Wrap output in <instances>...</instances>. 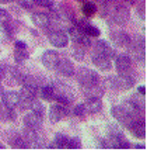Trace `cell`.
I'll list each match as a JSON object with an SVG mask.
<instances>
[{"mask_svg": "<svg viewBox=\"0 0 154 159\" xmlns=\"http://www.w3.org/2000/svg\"><path fill=\"white\" fill-rule=\"evenodd\" d=\"M126 4H136V0H125Z\"/></svg>", "mask_w": 154, "mask_h": 159, "instance_id": "obj_40", "label": "cell"}, {"mask_svg": "<svg viewBox=\"0 0 154 159\" xmlns=\"http://www.w3.org/2000/svg\"><path fill=\"white\" fill-rule=\"evenodd\" d=\"M2 76H3V73H2V72H0V79H2Z\"/></svg>", "mask_w": 154, "mask_h": 159, "instance_id": "obj_46", "label": "cell"}, {"mask_svg": "<svg viewBox=\"0 0 154 159\" xmlns=\"http://www.w3.org/2000/svg\"><path fill=\"white\" fill-rule=\"evenodd\" d=\"M35 4H38V6L41 7H52L53 6V3H52V0H32Z\"/></svg>", "mask_w": 154, "mask_h": 159, "instance_id": "obj_37", "label": "cell"}, {"mask_svg": "<svg viewBox=\"0 0 154 159\" xmlns=\"http://www.w3.org/2000/svg\"><path fill=\"white\" fill-rule=\"evenodd\" d=\"M84 106H86L87 113H91V114L100 113L102 110V102H101V99H87Z\"/></svg>", "mask_w": 154, "mask_h": 159, "instance_id": "obj_24", "label": "cell"}, {"mask_svg": "<svg viewBox=\"0 0 154 159\" xmlns=\"http://www.w3.org/2000/svg\"><path fill=\"white\" fill-rule=\"evenodd\" d=\"M59 58H60V55L58 54L56 51H45L44 54H42V57H41V62H42V65L45 66V68H49V69H53L55 66H56V63H58V61H59Z\"/></svg>", "mask_w": 154, "mask_h": 159, "instance_id": "obj_15", "label": "cell"}, {"mask_svg": "<svg viewBox=\"0 0 154 159\" xmlns=\"http://www.w3.org/2000/svg\"><path fill=\"white\" fill-rule=\"evenodd\" d=\"M38 94L42 97L44 100H53V94H55V87L52 84H41L38 87Z\"/></svg>", "mask_w": 154, "mask_h": 159, "instance_id": "obj_25", "label": "cell"}, {"mask_svg": "<svg viewBox=\"0 0 154 159\" xmlns=\"http://www.w3.org/2000/svg\"><path fill=\"white\" fill-rule=\"evenodd\" d=\"M81 11H83V14L86 16V17H91V16H94L95 13H97V6H95V3H92V2H86V3L83 4Z\"/></svg>", "mask_w": 154, "mask_h": 159, "instance_id": "obj_28", "label": "cell"}, {"mask_svg": "<svg viewBox=\"0 0 154 159\" xmlns=\"http://www.w3.org/2000/svg\"><path fill=\"white\" fill-rule=\"evenodd\" d=\"M115 66H116V70L118 73H126V72H130V68H132V61L129 55H119L116 57L115 61Z\"/></svg>", "mask_w": 154, "mask_h": 159, "instance_id": "obj_18", "label": "cell"}, {"mask_svg": "<svg viewBox=\"0 0 154 159\" xmlns=\"http://www.w3.org/2000/svg\"><path fill=\"white\" fill-rule=\"evenodd\" d=\"M49 42L56 48H63L69 44V37L63 30H53L49 31Z\"/></svg>", "mask_w": 154, "mask_h": 159, "instance_id": "obj_6", "label": "cell"}, {"mask_svg": "<svg viewBox=\"0 0 154 159\" xmlns=\"http://www.w3.org/2000/svg\"><path fill=\"white\" fill-rule=\"evenodd\" d=\"M135 148H139V149H143V148H144V145H143V144H137Z\"/></svg>", "mask_w": 154, "mask_h": 159, "instance_id": "obj_42", "label": "cell"}, {"mask_svg": "<svg viewBox=\"0 0 154 159\" xmlns=\"http://www.w3.org/2000/svg\"><path fill=\"white\" fill-rule=\"evenodd\" d=\"M41 124H42V117L35 114V113H28V114L24 116V125L27 128L38 131L41 128Z\"/></svg>", "mask_w": 154, "mask_h": 159, "instance_id": "obj_19", "label": "cell"}, {"mask_svg": "<svg viewBox=\"0 0 154 159\" xmlns=\"http://www.w3.org/2000/svg\"><path fill=\"white\" fill-rule=\"evenodd\" d=\"M116 80H118V89H130V87L135 86L137 79L130 72H126L119 73V76H116Z\"/></svg>", "mask_w": 154, "mask_h": 159, "instance_id": "obj_14", "label": "cell"}, {"mask_svg": "<svg viewBox=\"0 0 154 159\" xmlns=\"http://www.w3.org/2000/svg\"><path fill=\"white\" fill-rule=\"evenodd\" d=\"M95 51L105 55V57L109 58V59L115 57V49L112 48V45L108 41H104V39H98V41L95 42Z\"/></svg>", "mask_w": 154, "mask_h": 159, "instance_id": "obj_20", "label": "cell"}, {"mask_svg": "<svg viewBox=\"0 0 154 159\" xmlns=\"http://www.w3.org/2000/svg\"><path fill=\"white\" fill-rule=\"evenodd\" d=\"M137 93L142 94V96H144V93H146V87H144V86H139V87H137Z\"/></svg>", "mask_w": 154, "mask_h": 159, "instance_id": "obj_39", "label": "cell"}, {"mask_svg": "<svg viewBox=\"0 0 154 159\" xmlns=\"http://www.w3.org/2000/svg\"><path fill=\"white\" fill-rule=\"evenodd\" d=\"M136 11L139 14V17L142 20H144V0H140L139 3L136 4Z\"/></svg>", "mask_w": 154, "mask_h": 159, "instance_id": "obj_36", "label": "cell"}, {"mask_svg": "<svg viewBox=\"0 0 154 159\" xmlns=\"http://www.w3.org/2000/svg\"><path fill=\"white\" fill-rule=\"evenodd\" d=\"M55 68L58 69V72H59L60 75L66 76V78H70V76L74 75V65L67 58H59V61H58Z\"/></svg>", "mask_w": 154, "mask_h": 159, "instance_id": "obj_11", "label": "cell"}, {"mask_svg": "<svg viewBox=\"0 0 154 159\" xmlns=\"http://www.w3.org/2000/svg\"><path fill=\"white\" fill-rule=\"evenodd\" d=\"M3 139L7 142L9 145L15 148H30V145L24 141V138L18 134L17 131H13V129H7V131L3 132Z\"/></svg>", "mask_w": 154, "mask_h": 159, "instance_id": "obj_3", "label": "cell"}, {"mask_svg": "<svg viewBox=\"0 0 154 159\" xmlns=\"http://www.w3.org/2000/svg\"><path fill=\"white\" fill-rule=\"evenodd\" d=\"M105 2H112V0H105Z\"/></svg>", "mask_w": 154, "mask_h": 159, "instance_id": "obj_48", "label": "cell"}, {"mask_svg": "<svg viewBox=\"0 0 154 159\" xmlns=\"http://www.w3.org/2000/svg\"><path fill=\"white\" fill-rule=\"evenodd\" d=\"M111 114H112V117L115 118L119 124L125 125L126 128H127V125L133 121L132 120V117L127 114L126 110H125L122 106H112V107H111Z\"/></svg>", "mask_w": 154, "mask_h": 159, "instance_id": "obj_8", "label": "cell"}, {"mask_svg": "<svg viewBox=\"0 0 154 159\" xmlns=\"http://www.w3.org/2000/svg\"><path fill=\"white\" fill-rule=\"evenodd\" d=\"M3 76L6 78L7 84L10 86H15V84H21L23 82V75L17 68H13V66H6L3 70Z\"/></svg>", "mask_w": 154, "mask_h": 159, "instance_id": "obj_9", "label": "cell"}, {"mask_svg": "<svg viewBox=\"0 0 154 159\" xmlns=\"http://www.w3.org/2000/svg\"><path fill=\"white\" fill-rule=\"evenodd\" d=\"M108 131V142L111 148H130V142L125 138L123 132L118 127L111 125Z\"/></svg>", "mask_w": 154, "mask_h": 159, "instance_id": "obj_1", "label": "cell"}, {"mask_svg": "<svg viewBox=\"0 0 154 159\" xmlns=\"http://www.w3.org/2000/svg\"><path fill=\"white\" fill-rule=\"evenodd\" d=\"M30 58V54L27 51V44L24 41H15L14 45V59L17 63H23Z\"/></svg>", "mask_w": 154, "mask_h": 159, "instance_id": "obj_13", "label": "cell"}, {"mask_svg": "<svg viewBox=\"0 0 154 159\" xmlns=\"http://www.w3.org/2000/svg\"><path fill=\"white\" fill-rule=\"evenodd\" d=\"M49 121L50 123H59L62 118L67 117L69 116V110L67 107H66L65 104H60V103H58V104H52L49 108Z\"/></svg>", "mask_w": 154, "mask_h": 159, "instance_id": "obj_4", "label": "cell"}, {"mask_svg": "<svg viewBox=\"0 0 154 159\" xmlns=\"http://www.w3.org/2000/svg\"><path fill=\"white\" fill-rule=\"evenodd\" d=\"M0 30H2V33H3L7 38H11V37L14 35V27H13L11 21H9V20L2 21V24H0Z\"/></svg>", "mask_w": 154, "mask_h": 159, "instance_id": "obj_26", "label": "cell"}, {"mask_svg": "<svg viewBox=\"0 0 154 159\" xmlns=\"http://www.w3.org/2000/svg\"><path fill=\"white\" fill-rule=\"evenodd\" d=\"M67 148H73V149L81 148V141H80V138H79V137H73V138H69Z\"/></svg>", "mask_w": 154, "mask_h": 159, "instance_id": "obj_35", "label": "cell"}, {"mask_svg": "<svg viewBox=\"0 0 154 159\" xmlns=\"http://www.w3.org/2000/svg\"><path fill=\"white\" fill-rule=\"evenodd\" d=\"M31 20H32V23L36 27L45 28V30L50 24V16L45 14V13H34V14H31Z\"/></svg>", "mask_w": 154, "mask_h": 159, "instance_id": "obj_22", "label": "cell"}, {"mask_svg": "<svg viewBox=\"0 0 154 159\" xmlns=\"http://www.w3.org/2000/svg\"><path fill=\"white\" fill-rule=\"evenodd\" d=\"M84 54H86V49H84L83 45L74 44V47L71 48V57L77 61H83L84 59Z\"/></svg>", "mask_w": 154, "mask_h": 159, "instance_id": "obj_27", "label": "cell"}, {"mask_svg": "<svg viewBox=\"0 0 154 159\" xmlns=\"http://www.w3.org/2000/svg\"><path fill=\"white\" fill-rule=\"evenodd\" d=\"M69 38L74 42V44H79V45H83V47H90L91 45V41H90V37L86 35L80 28L77 27H71L69 28Z\"/></svg>", "mask_w": 154, "mask_h": 159, "instance_id": "obj_5", "label": "cell"}, {"mask_svg": "<svg viewBox=\"0 0 154 159\" xmlns=\"http://www.w3.org/2000/svg\"><path fill=\"white\" fill-rule=\"evenodd\" d=\"M55 87V86H53ZM73 94H71L70 89H67V87L65 86H58L55 87V94H53V100H56L58 103H60V104H70L71 102H73Z\"/></svg>", "mask_w": 154, "mask_h": 159, "instance_id": "obj_7", "label": "cell"}, {"mask_svg": "<svg viewBox=\"0 0 154 159\" xmlns=\"http://www.w3.org/2000/svg\"><path fill=\"white\" fill-rule=\"evenodd\" d=\"M9 17H10V16H9V11L0 7V21H3V20H9Z\"/></svg>", "mask_w": 154, "mask_h": 159, "instance_id": "obj_38", "label": "cell"}, {"mask_svg": "<svg viewBox=\"0 0 154 159\" xmlns=\"http://www.w3.org/2000/svg\"><path fill=\"white\" fill-rule=\"evenodd\" d=\"M31 110H32V113H35V114H38V116H44V113H45V107H44V104H42L41 102H39L38 99H34L32 100V103H31Z\"/></svg>", "mask_w": 154, "mask_h": 159, "instance_id": "obj_29", "label": "cell"}, {"mask_svg": "<svg viewBox=\"0 0 154 159\" xmlns=\"http://www.w3.org/2000/svg\"><path fill=\"white\" fill-rule=\"evenodd\" d=\"M83 33L86 34V35H88V37H98L100 35V30H98L97 27H94V25H91V23L87 24L86 27L83 28Z\"/></svg>", "mask_w": 154, "mask_h": 159, "instance_id": "obj_32", "label": "cell"}, {"mask_svg": "<svg viewBox=\"0 0 154 159\" xmlns=\"http://www.w3.org/2000/svg\"><path fill=\"white\" fill-rule=\"evenodd\" d=\"M2 3H9V2H11V0H0Z\"/></svg>", "mask_w": 154, "mask_h": 159, "instance_id": "obj_44", "label": "cell"}, {"mask_svg": "<svg viewBox=\"0 0 154 159\" xmlns=\"http://www.w3.org/2000/svg\"><path fill=\"white\" fill-rule=\"evenodd\" d=\"M3 70H4V65H3V63H2V62H0V72L3 73Z\"/></svg>", "mask_w": 154, "mask_h": 159, "instance_id": "obj_43", "label": "cell"}, {"mask_svg": "<svg viewBox=\"0 0 154 159\" xmlns=\"http://www.w3.org/2000/svg\"><path fill=\"white\" fill-rule=\"evenodd\" d=\"M129 16H130V11H129V9H127L125 4H118V6L113 9V13H112L113 21L119 25L125 24V23L129 20Z\"/></svg>", "mask_w": 154, "mask_h": 159, "instance_id": "obj_10", "label": "cell"}, {"mask_svg": "<svg viewBox=\"0 0 154 159\" xmlns=\"http://www.w3.org/2000/svg\"><path fill=\"white\" fill-rule=\"evenodd\" d=\"M129 100H130V102L133 103L136 107H139L140 110H144V99H143L142 94L136 93V94H133V96H132Z\"/></svg>", "mask_w": 154, "mask_h": 159, "instance_id": "obj_31", "label": "cell"}, {"mask_svg": "<svg viewBox=\"0 0 154 159\" xmlns=\"http://www.w3.org/2000/svg\"><path fill=\"white\" fill-rule=\"evenodd\" d=\"M0 148H3V145H2V142H0Z\"/></svg>", "mask_w": 154, "mask_h": 159, "instance_id": "obj_47", "label": "cell"}, {"mask_svg": "<svg viewBox=\"0 0 154 159\" xmlns=\"http://www.w3.org/2000/svg\"><path fill=\"white\" fill-rule=\"evenodd\" d=\"M111 39L113 41V44L121 47V48H127L132 42V38L125 31H113V33H111Z\"/></svg>", "mask_w": 154, "mask_h": 159, "instance_id": "obj_12", "label": "cell"}, {"mask_svg": "<svg viewBox=\"0 0 154 159\" xmlns=\"http://www.w3.org/2000/svg\"><path fill=\"white\" fill-rule=\"evenodd\" d=\"M73 114L76 116V117H84V116L87 114V110H86V106H84V103H81V104H77L76 107L73 108Z\"/></svg>", "mask_w": 154, "mask_h": 159, "instance_id": "obj_34", "label": "cell"}, {"mask_svg": "<svg viewBox=\"0 0 154 159\" xmlns=\"http://www.w3.org/2000/svg\"><path fill=\"white\" fill-rule=\"evenodd\" d=\"M83 93L87 99H101L104 96V89L100 87L98 84H94V86L83 87Z\"/></svg>", "mask_w": 154, "mask_h": 159, "instance_id": "obj_23", "label": "cell"}, {"mask_svg": "<svg viewBox=\"0 0 154 159\" xmlns=\"http://www.w3.org/2000/svg\"><path fill=\"white\" fill-rule=\"evenodd\" d=\"M77 82L81 84L83 87H88V86H94V84H98V73L95 70L90 69V68H80L79 72L76 73Z\"/></svg>", "mask_w": 154, "mask_h": 159, "instance_id": "obj_2", "label": "cell"}, {"mask_svg": "<svg viewBox=\"0 0 154 159\" xmlns=\"http://www.w3.org/2000/svg\"><path fill=\"white\" fill-rule=\"evenodd\" d=\"M127 129L132 132L133 137L136 138L143 139L146 137V125H144V120H133L129 125H127Z\"/></svg>", "mask_w": 154, "mask_h": 159, "instance_id": "obj_16", "label": "cell"}, {"mask_svg": "<svg viewBox=\"0 0 154 159\" xmlns=\"http://www.w3.org/2000/svg\"><path fill=\"white\" fill-rule=\"evenodd\" d=\"M34 145L38 148H44L45 145H46V137H45L44 134H41V132H36L35 134V139H34Z\"/></svg>", "mask_w": 154, "mask_h": 159, "instance_id": "obj_33", "label": "cell"}, {"mask_svg": "<svg viewBox=\"0 0 154 159\" xmlns=\"http://www.w3.org/2000/svg\"><path fill=\"white\" fill-rule=\"evenodd\" d=\"M2 94H3V89L0 87V97H2Z\"/></svg>", "mask_w": 154, "mask_h": 159, "instance_id": "obj_45", "label": "cell"}, {"mask_svg": "<svg viewBox=\"0 0 154 159\" xmlns=\"http://www.w3.org/2000/svg\"><path fill=\"white\" fill-rule=\"evenodd\" d=\"M91 61H92V63L97 66L98 69H101V70H109L111 68H112L109 58H107L105 55L100 54V52H97V51L92 54Z\"/></svg>", "mask_w": 154, "mask_h": 159, "instance_id": "obj_17", "label": "cell"}, {"mask_svg": "<svg viewBox=\"0 0 154 159\" xmlns=\"http://www.w3.org/2000/svg\"><path fill=\"white\" fill-rule=\"evenodd\" d=\"M2 100L3 103L10 108H14L18 106V100H20V94L14 90H7V92H3L2 94Z\"/></svg>", "mask_w": 154, "mask_h": 159, "instance_id": "obj_21", "label": "cell"}, {"mask_svg": "<svg viewBox=\"0 0 154 159\" xmlns=\"http://www.w3.org/2000/svg\"><path fill=\"white\" fill-rule=\"evenodd\" d=\"M69 137L65 134H56L55 135V144L58 145V148H67Z\"/></svg>", "mask_w": 154, "mask_h": 159, "instance_id": "obj_30", "label": "cell"}, {"mask_svg": "<svg viewBox=\"0 0 154 159\" xmlns=\"http://www.w3.org/2000/svg\"><path fill=\"white\" fill-rule=\"evenodd\" d=\"M49 148H58V145L55 144V142H50V144H49Z\"/></svg>", "mask_w": 154, "mask_h": 159, "instance_id": "obj_41", "label": "cell"}]
</instances>
